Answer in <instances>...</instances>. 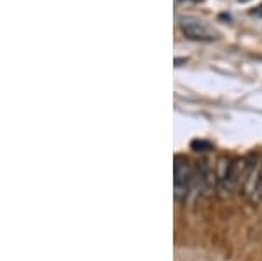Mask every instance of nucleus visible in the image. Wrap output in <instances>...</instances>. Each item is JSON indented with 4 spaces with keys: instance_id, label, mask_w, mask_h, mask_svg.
I'll list each match as a JSON object with an SVG mask.
<instances>
[{
    "instance_id": "2",
    "label": "nucleus",
    "mask_w": 262,
    "mask_h": 261,
    "mask_svg": "<svg viewBox=\"0 0 262 261\" xmlns=\"http://www.w3.org/2000/svg\"><path fill=\"white\" fill-rule=\"evenodd\" d=\"M180 28L185 37H189V39H192V41H200V42H212L217 39V35H219V33L212 30L206 23H203L200 19H194V18L182 19Z\"/></svg>"
},
{
    "instance_id": "1",
    "label": "nucleus",
    "mask_w": 262,
    "mask_h": 261,
    "mask_svg": "<svg viewBox=\"0 0 262 261\" xmlns=\"http://www.w3.org/2000/svg\"><path fill=\"white\" fill-rule=\"evenodd\" d=\"M173 191H175L177 200H185L191 195L192 177H194V168L191 167L187 158L175 156L173 163Z\"/></svg>"
},
{
    "instance_id": "3",
    "label": "nucleus",
    "mask_w": 262,
    "mask_h": 261,
    "mask_svg": "<svg viewBox=\"0 0 262 261\" xmlns=\"http://www.w3.org/2000/svg\"><path fill=\"white\" fill-rule=\"evenodd\" d=\"M192 147L196 151H206V149H210V144H208V142H203V140H194Z\"/></svg>"
},
{
    "instance_id": "4",
    "label": "nucleus",
    "mask_w": 262,
    "mask_h": 261,
    "mask_svg": "<svg viewBox=\"0 0 262 261\" xmlns=\"http://www.w3.org/2000/svg\"><path fill=\"white\" fill-rule=\"evenodd\" d=\"M255 198L262 200V170H260V179H259V186H257V195Z\"/></svg>"
}]
</instances>
